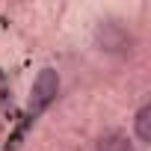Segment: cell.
<instances>
[{"instance_id": "277c9868", "label": "cell", "mask_w": 151, "mask_h": 151, "mask_svg": "<svg viewBox=\"0 0 151 151\" xmlns=\"http://www.w3.org/2000/svg\"><path fill=\"white\" fill-rule=\"evenodd\" d=\"M133 130L139 136V142H151V107H139L136 110V119H133Z\"/></svg>"}, {"instance_id": "6da1fadb", "label": "cell", "mask_w": 151, "mask_h": 151, "mask_svg": "<svg viewBox=\"0 0 151 151\" xmlns=\"http://www.w3.org/2000/svg\"><path fill=\"white\" fill-rule=\"evenodd\" d=\"M59 95V74L53 68H42L39 77L33 80V89H30V113L39 116L45 113Z\"/></svg>"}, {"instance_id": "7a4b0ae2", "label": "cell", "mask_w": 151, "mask_h": 151, "mask_svg": "<svg viewBox=\"0 0 151 151\" xmlns=\"http://www.w3.org/2000/svg\"><path fill=\"white\" fill-rule=\"evenodd\" d=\"M98 45H101V50H124V47L130 50V36L116 24H101L98 27Z\"/></svg>"}, {"instance_id": "3957f363", "label": "cell", "mask_w": 151, "mask_h": 151, "mask_svg": "<svg viewBox=\"0 0 151 151\" xmlns=\"http://www.w3.org/2000/svg\"><path fill=\"white\" fill-rule=\"evenodd\" d=\"M95 151H136V145L130 142V136H127V133L113 130V133H104V136L98 139Z\"/></svg>"}]
</instances>
